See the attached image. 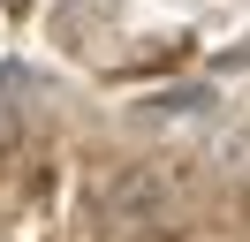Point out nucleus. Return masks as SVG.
<instances>
[{"label": "nucleus", "mask_w": 250, "mask_h": 242, "mask_svg": "<svg viewBox=\"0 0 250 242\" xmlns=\"http://www.w3.org/2000/svg\"><path fill=\"white\" fill-rule=\"evenodd\" d=\"M106 220L129 227V235H152V227H174L182 220V189H174L167 166H122L106 182Z\"/></svg>", "instance_id": "obj_1"}, {"label": "nucleus", "mask_w": 250, "mask_h": 242, "mask_svg": "<svg viewBox=\"0 0 250 242\" xmlns=\"http://www.w3.org/2000/svg\"><path fill=\"white\" fill-rule=\"evenodd\" d=\"M205 106H212V91H205V83H182V91H152L144 114H205Z\"/></svg>", "instance_id": "obj_2"}, {"label": "nucleus", "mask_w": 250, "mask_h": 242, "mask_svg": "<svg viewBox=\"0 0 250 242\" xmlns=\"http://www.w3.org/2000/svg\"><path fill=\"white\" fill-rule=\"evenodd\" d=\"M16 136H23V106H16V99H8V91H0V151L16 144Z\"/></svg>", "instance_id": "obj_3"}]
</instances>
